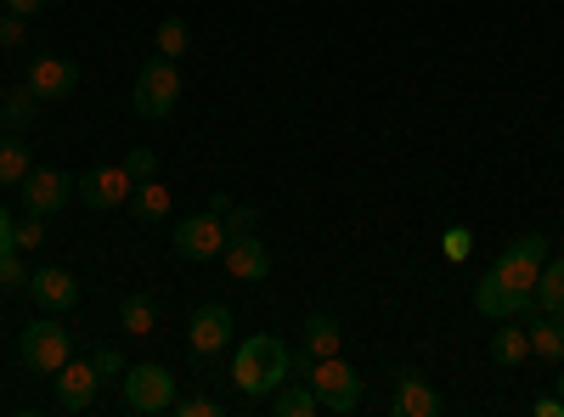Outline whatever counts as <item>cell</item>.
<instances>
[{
  "label": "cell",
  "mask_w": 564,
  "mask_h": 417,
  "mask_svg": "<svg viewBox=\"0 0 564 417\" xmlns=\"http://www.w3.org/2000/svg\"><path fill=\"white\" fill-rule=\"evenodd\" d=\"M441 254L446 260H468V254H475V231H468V226H446L441 231Z\"/></svg>",
  "instance_id": "cell-29"
},
{
  "label": "cell",
  "mask_w": 564,
  "mask_h": 417,
  "mask_svg": "<svg viewBox=\"0 0 564 417\" xmlns=\"http://www.w3.org/2000/svg\"><path fill=\"white\" fill-rule=\"evenodd\" d=\"M525 355H531V333L513 328V316L497 321V333H491V361H497V366H520Z\"/></svg>",
  "instance_id": "cell-20"
},
{
  "label": "cell",
  "mask_w": 564,
  "mask_h": 417,
  "mask_svg": "<svg viewBox=\"0 0 564 417\" xmlns=\"http://www.w3.org/2000/svg\"><path fill=\"white\" fill-rule=\"evenodd\" d=\"M90 366H97V373H102V378H124V355H119L113 344H102L97 355H90Z\"/></svg>",
  "instance_id": "cell-33"
},
{
  "label": "cell",
  "mask_w": 564,
  "mask_h": 417,
  "mask_svg": "<svg viewBox=\"0 0 564 417\" xmlns=\"http://www.w3.org/2000/svg\"><path fill=\"white\" fill-rule=\"evenodd\" d=\"M525 333H531V355H542V361H564V316L542 310Z\"/></svg>",
  "instance_id": "cell-19"
},
{
  "label": "cell",
  "mask_w": 564,
  "mask_h": 417,
  "mask_svg": "<svg viewBox=\"0 0 564 417\" xmlns=\"http://www.w3.org/2000/svg\"><path fill=\"white\" fill-rule=\"evenodd\" d=\"M226 344H231V310L226 305H198L193 310V328H186V350H193L198 361H209Z\"/></svg>",
  "instance_id": "cell-13"
},
{
  "label": "cell",
  "mask_w": 564,
  "mask_h": 417,
  "mask_svg": "<svg viewBox=\"0 0 564 417\" xmlns=\"http://www.w3.org/2000/svg\"><path fill=\"white\" fill-rule=\"evenodd\" d=\"M18 204H23V215H63L68 204H74V175L68 169H52V164H34L23 180H18Z\"/></svg>",
  "instance_id": "cell-7"
},
{
  "label": "cell",
  "mask_w": 564,
  "mask_h": 417,
  "mask_svg": "<svg viewBox=\"0 0 564 417\" xmlns=\"http://www.w3.org/2000/svg\"><path fill=\"white\" fill-rule=\"evenodd\" d=\"M130 108L141 119H170L181 108V68L170 57H153V63H141L135 85H130Z\"/></svg>",
  "instance_id": "cell-2"
},
{
  "label": "cell",
  "mask_w": 564,
  "mask_h": 417,
  "mask_svg": "<svg viewBox=\"0 0 564 417\" xmlns=\"http://www.w3.org/2000/svg\"><path fill=\"white\" fill-rule=\"evenodd\" d=\"M34 169V153L23 147V135H0V187H18V180Z\"/></svg>",
  "instance_id": "cell-23"
},
{
  "label": "cell",
  "mask_w": 564,
  "mask_h": 417,
  "mask_svg": "<svg viewBox=\"0 0 564 417\" xmlns=\"http://www.w3.org/2000/svg\"><path fill=\"white\" fill-rule=\"evenodd\" d=\"M289 373H294V350L276 333H249L238 344V355H231V384H238V395H249V400L276 395L282 384H289Z\"/></svg>",
  "instance_id": "cell-1"
},
{
  "label": "cell",
  "mask_w": 564,
  "mask_h": 417,
  "mask_svg": "<svg viewBox=\"0 0 564 417\" xmlns=\"http://www.w3.org/2000/svg\"><path fill=\"white\" fill-rule=\"evenodd\" d=\"M220 265H226L231 283H265L271 276V249L260 243V231H249V238H226Z\"/></svg>",
  "instance_id": "cell-12"
},
{
  "label": "cell",
  "mask_w": 564,
  "mask_h": 417,
  "mask_svg": "<svg viewBox=\"0 0 564 417\" xmlns=\"http://www.w3.org/2000/svg\"><path fill=\"white\" fill-rule=\"evenodd\" d=\"M12 243H18V249H40V243H45V215H23L18 231H12Z\"/></svg>",
  "instance_id": "cell-30"
},
{
  "label": "cell",
  "mask_w": 564,
  "mask_h": 417,
  "mask_svg": "<svg viewBox=\"0 0 564 417\" xmlns=\"http://www.w3.org/2000/svg\"><path fill=\"white\" fill-rule=\"evenodd\" d=\"M124 169H130V180H153V175H159V153H148V147H130Z\"/></svg>",
  "instance_id": "cell-32"
},
{
  "label": "cell",
  "mask_w": 564,
  "mask_h": 417,
  "mask_svg": "<svg viewBox=\"0 0 564 417\" xmlns=\"http://www.w3.org/2000/svg\"><path fill=\"white\" fill-rule=\"evenodd\" d=\"M175 406V373L159 361H141V366H124V411L135 417H153V411H170Z\"/></svg>",
  "instance_id": "cell-6"
},
{
  "label": "cell",
  "mask_w": 564,
  "mask_h": 417,
  "mask_svg": "<svg viewBox=\"0 0 564 417\" xmlns=\"http://www.w3.org/2000/svg\"><path fill=\"white\" fill-rule=\"evenodd\" d=\"M170 249H175V260H193V265L220 260V249H226V220H220L215 209H204V215H186V220L175 226Z\"/></svg>",
  "instance_id": "cell-8"
},
{
  "label": "cell",
  "mask_w": 564,
  "mask_h": 417,
  "mask_svg": "<svg viewBox=\"0 0 564 417\" xmlns=\"http://www.w3.org/2000/svg\"><path fill=\"white\" fill-rule=\"evenodd\" d=\"M18 355H23L29 373H40V378H57V366L74 355V339H68V328H63V316H40V321H29V328H23V344H18Z\"/></svg>",
  "instance_id": "cell-4"
},
{
  "label": "cell",
  "mask_w": 564,
  "mask_h": 417,
  "mask_svg": "<svg viewBox=\"0 0 564 417\" xmlns=\"http://www.w3.org/2000/svg\"><path fill=\"white\" fill-rule=\"evenodd\" d=\"M220 220H226V238H249V231H260V215L243 209V204H226Z\"/></svg>",
  "instance_id": "cell-28"
},
{
  "label": "cell",
  "mask_w": 564,
  "mask_h": 417,
  "mask_svg": "<svg viewBox=\"0 0 564 417\" xmlns=\"http://www.w3.org/2000/svg\"><path fill=\"white\" fill-rule=\"evenodd\" d=\"M119 328H124L130 339H153V328H159V305H153L148 294H130V299L119 305Z\"/></svg>",
  "instance_id": "cell-21"
},
{
  "label": "cell",
  "mask_w": 564,
  "mask_h": 417,
  "mask_svg": "<svg viewBox=\"0 0 564 417\" xmlns=\"http://www.w3.org/2000/svg\"><path fill=\"white\" fill-rule=\"evenodd\" d=\"M130 169L124 164H97V169H85L79 180H74V198L85 204V209H97V215H108V209H124L130 204Z\"/></svg>",
  "instance_id": "cell-9"
},
{
  "label": "cell",
  "mask_w": 564,
  "mask_h": 417,
  "mask_svg": "<svg viewBox=\"0 0 564 417\" xmlns=\"http://www.w3.org/2000/svg\"><path fill=\"white\" fill-rule=\"evenodd\" d=\"M531 411H536V417H564V400H558V395H542Z\"/></svg>",
  "instance_id": "cell-36"
},
{
  "label": "cell",
  "mask_w": 564,
  "mask_h": 417,
  "mask_svg": "<svg viewBox=\"0 0 564 417\" xmlns=\"http://www.w3.org/2000/svg\"><path fill=\"white\" fill-rule=\"evenodd\" d=\"M45 7V0H7V12H18V18H34Z\"/></svg>",
  "instance_id": "cell-37"
},
{
  "label": "cell",
  "mask_w": 564,
  "mask_h": 417,
  "mask_svg": "<svg viewBox=\"0 0 564 417\" xmlns=\"http://www.w3.org/2000/svg\"><path fill=\"white\" fill-rule=\"evenodd\" d=\"M12 231H18L12 209H0V254H12V249H18V243H12Z\"/></svg>",
  "instance_id": "cell-35"
},
{
  "label": "cell",
  "mask_w": 564,
  "mask_h": 417,
  "mask_svg": "<svg viewBox=\"0 0 564 417\" xmlns=\"http://www.w3.org/2000/svg\"><path fill=\"white\" fill-rule=\"evenodd\" d=\"M23 85L34 90L40 102H68L74 90H79V63H74V57H57V52H45V57L29 63Z\"/></svg>",
  "instance_id": "cell-10"
},
{
  "label": "cell",
  "mask_w": 564,
  "mask_h": 417,
  "mask_svg": "<svg viewBox=\"0 0 564 417\" xmlns=\"http://www.w3.org/2000/svg\"><path fill=\"white\" fill-rule=\"evenodd\" d=\"M395 411L401 417H441L446 411V400L423 384L417 373H401V389H395Z\"/></svg>",
  "instance_id": "cell-16"
},
{
  "label": "cell",
  "mask_w": 564,
  "mask_h": 417,
  "mask_svg": "<svg viewBox=\"0 0 564 417\" xmlns=\"http://www.w3.org/2000/svg\"><path fill=\"white\" fill-rule=\"evenodd\" d=\"M130 215L141 220V226H153V220H164L170 215V187L153 175V180H135L130 187Z\"/></svg>",
  "instance_id": "cell-18"
},
{
  "label": "cell",
  "mask_w": 564,
  "mask_h": 417,
  "mask_svg": "<svg viewBox=\"0 0 564 417\" xmlns=\"http://www.w3.org/2000/svg\"><path fill=\"white\" fill-rule=\"evenodd\" d=\"M186 52H193V29H186L181 18H164V23H159V57L181 63Z\"/></svg>",
  "instance_id": "cell-26"
},
{
  "label": "cell",
  "mask_w": 564,
  "mask_h": 417,
  "mask_svg": "<svg viewBox=\"0 0 564 417\" xmlns=\"http://www.w3.org/2000/svg\"><path fill=\"white\" fill-rule=\"evenodd\" d=\"M536 310L564 316V260H547L542 265V276H536Z\"/></svg>",
  "instance_id": "cell-25"
},
{
  "label": "cell",
  "mask_w": 564,
  "mask_h": 417,
  "mask_svg": "<svg viewBox=\"0 0 564 417\" xmlns=\"http://www.w3.org/2000/svg\"><path fill=\"white\" fill-rule=\"evenodd\" d=\"M271 411H276V417H316L322 400H316L311 384H282V389L271 395Z\"/></svg>",
  "instance_id": "cell-24"
},
{
  "label": "cell",
  "mask_w": 564,
  "mask_h": 417,
  "mask_svg": "<svg viewBox=\"0 0 564 417\" xmlns=\"http://www.w3.org/2000/svg\"><path fill=\"white\" fill-rule=\"evenodd\" d=\"M45 316H68L74 305H79V283H74V271H63V265H45V271H34L29 276V288H23Z\"/></svg>",
  "instance_id": "cell-11"
},
{
  "label": "cell",
  "mask_w": 564,
  "mask_h": 417,
  "mask_svg": "<svg viewBox=\"0 0 564 417\" xmlns=\"http://www.w3.org/2000/svg\"><path fill=\"white\" fill-rule=\"evenodd\" d=\"M40 108H45V102L34 97L29 85H12L7 97H0V130H12V135H23V130H29V124L40 119Z\"/></svg>",
  "instance_id": "cell-17"
},
{
  "label": "cell",
  "mask_w": 564,
  "mask_h": 417,
  "mask_svg": "<svg viewBox=\"0 0 564 417\" xmlns=\"http://www.w3.org/2000/svg\"><path fill=\"white\" fill-rule=\"evenodd\" d=\"M29 276H34V271L18 260V249H12V254H0V294H23V288H29Z\"/></svg>",
  "instance_id": "cell-27"
},
{
  "label": "cell",
  "mask_w": 564,
  "mask_h": 417,
  "mask_svg": "<svg viewBox=\"0 0 564 417\" xmlns=\"http://www.w3.org/2000/svg\"><path fill=\"white\" fill-rule=\"evenodd\" d=\"M300 344H305L316 361H322V355H339V321H334V316H322V310H316V316H305Z\"/></svg>",
  "instance_id": "cell-22"
},
{
  "label": "cell",
  "mask_w": 564,
  "mask_h": 417,
  "mask_svg": "<svg viewBox=\"0 0 564 417\" xmlns=\"http://www.w3.org/2000/svg\"><path fill=\"white\" fill-rule=\"evenodd\" d=\"M475 310H480V316H491V321H508V316H525V310H536V299L513 294L497 271H486L480 283H475Z\"/></svg>",
  "instance_id": "cell-15"
},
{
  "label": "cell",
  "mask_w": 564,
  "mask_h": 417,
  "mask_svg": "<svg viewBox=\"0 0 564 417\" xmlns=\"http://www.w3.org/2000/svg\"><path fill=\"white\" fill-rule=\"evenodd\" d=\"M97 389H102V373L90 361H74L68 355L57 366V406L63 411H90V406H97Z\"/></svg>",
  "instance_id": "cell-14"
},
{
  "label": "cell",
  "mask_w": 564,
  "mask_h": 417,
  "mask_svg": "<svg viewBox=\"0 0 564 417\" xmlns=\"http://www.w3.org/2000/svg\"><path fill=\"white\" fill-rule=\"evenodd\" d=\"M170 411H175V417H220L226 406H220V400H209V395H186V400H175Z\"/></svg>",
  "instance_id": "cell-31"
},
{
  "label": "cell",
  "mask_w": 564,
  "mask_h": 417,
  "mask_svg": "<svg viewBox=\"0 0 564 417\" xmlns=\"http://www.w3.org/2000/svg\"><path fill=\"white\" fill-rule=\"evenodd\" d=\"M558 400H564V378H558Z\"/></svg>",
  "instance_id": "cell-38"
},
{
  "label": "cell",
  "mask_w": 564,
  "mask_h": 417,
  "mask_svg": "<svg viewBox=\"0 0 564 417\" xmlns=\"http://www.w3.org/2000/svg\"><path fill=\"white\" fill-rule=\"evenodd\" d=\"M23 40H29V23H23L18 12H7V18H0V45H7V52H18Z\"/></svg>",
  "instance_id": "cell-34"
},
{
  "label": "cell",
  "mask_w": 564,
  "mask_h": 417,
  "mask_svg": "<svg viewBox=\"0 0 564 417\" xmlns=\"http://www.w3.org/2000/svg\"><path fill=\"white\" fill-rule=\"evenodd\" d=\"M305 384L316 389L322 411H339V417L361 411V373H356L350 361H339V355H322V361H311Z\"/></svg>",
  "instance_id": "cell-3"
},
{
  "label": "cell",
  "mask_w": 564,
  "mask_h": 417,
  "mask_svg": "<svg viewBox=\"0 0 564 417\" xmlns=\"http://www.w3.org/2000/svg\"><path fill=\"white\" fill-rule=\"evenodd\" d=\"M542 265H547V238L542 231H525V238H513L502 254H497V276L513 288V294H525V299H536V276H542Z\"/></svg>",
  "instance_id": "cell-5"
}]
</instances>
